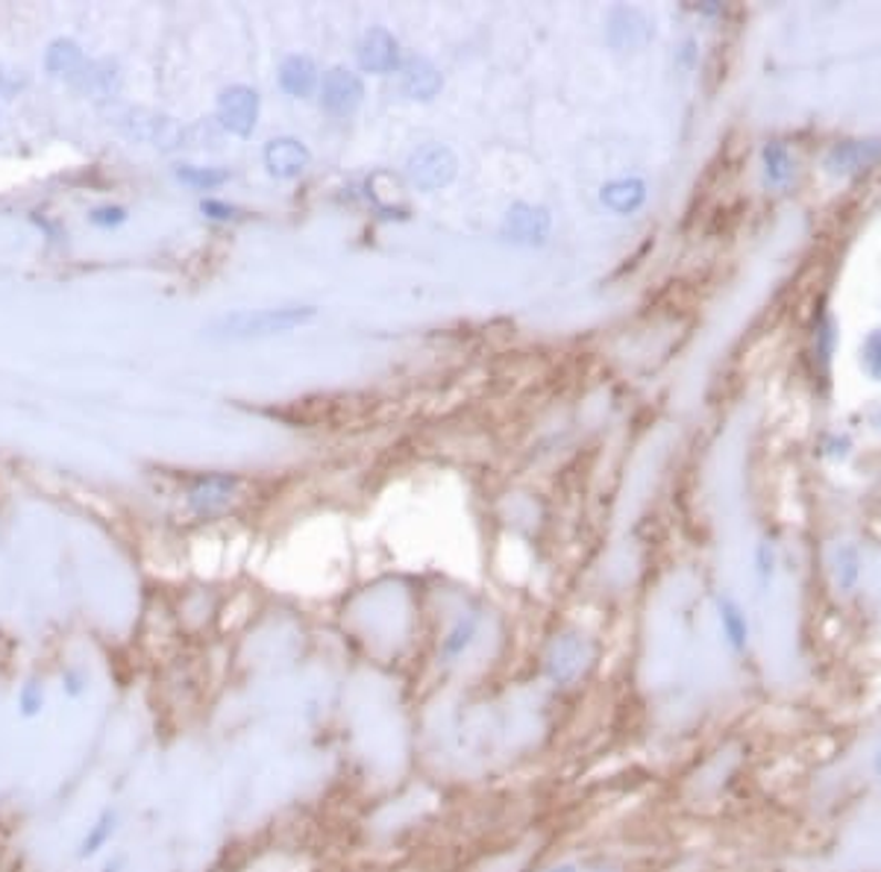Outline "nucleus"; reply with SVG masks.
I'll return each mask as SVG.
<instances>
[{"instance_id": "nucleus-14", "label": "nucleus", "mask_w": 881, "mask_h": 872, "mask_svg": "<svg viewBox=\"0 0 881 872\" xmlns=\"http://www.w3.org/2000/svg\"><path fill=\"white\" fill-rule=\"evenodd\" d=\"M717 617L720 629H723V641L728 643L732 652H746L749 647V620H746L744 608L735 597H720L717 599Z\"/></svg>"}, {"instance_id": "nucleus-28", "label": "nucleus", "mask_w": 881, "mask_h": 872, "mask_svg": "<svg viewBox=\"0 0 881 872\" xmlns=\"http://www.w3.org/2000/svg\"><path fill=\"white\" fill-rule=\"evenodd\" d=\"M200 209H203V214L214 218V221H230V218H235V206H227L221 200H203Z\"/></svg>"}, {"instance_id": "nucleus-4", "label": "nucleus", "mask_w": 881, "mask_h": 872, "mask_svg": "<svg viewBox=\"0 0 881 872\" xmlns=\"http://www.w3.org/2000/svg\"><path fill=\"white\" fill-rule=\"evenodd\" d=\"M218 120L227 133L239 138H248L256 129L259 120V95L250 86L223 88L218 97Z\"/></svg>"}, {"instance_id": "nucleus-12", "label": "nucleus", "mask_w": 881, "mask_h": 872, "mask_svg": "<svg viewBox=\"0 0 881 872\" xmlns=\"http://www.w3.org/2000/svg\"><path fill=\"white\" fill-rule=\"evenodd\" d=\"M547 232H549L547 209L529 203H517L508 209V218H505V235H512L514 241L535 244V241L547 239Z\"/></svg>"}, {"instance_id": "nucleus-16", "label": "nucleus", "mask_w": 881, "mask_h": 872, "mask_svg": "<svg viewBox=\"0 0 881 872\" xmlns=\"http://www.w3.org/2000/svg\"><path fill=\"white\" fill-rule=\"evenodd\" d=\"M647 35H650V24H647V18L638 12V9H615L611 12V21H608V39H611V44H617V48H634V44L647 42Z\"/></svg>"}, {"instance_id": "nucleus-15", "label": "nucleus", "mask_w": 881, "mask_h": 872, "mask_svg": "<svg viewBox=\"0 0 881 872\" xmlns=\"http://www.w3.org/2000/svg\"><path fill=\"white\" fill-rule=\"evenodd\" d=\"M599 200L617 214H632L638 212L647 200V182L638 180V177H626V180H615L602 186L599 191Z\"/></svg>"}, {"instance_id": "nucleus-19", "label": "nucleus", "mask_w": 881, "mask_h": 872, "mask_svg": "<svg viewBox=\"0 0 881 872\" xmlns=\"http://www.w3.org/2000/svg\"><path fill=\"white\" fill-rule=\"evenodd\" d=\"M44 65H48V71H51L53 77H74V74L83 69V51H80V44L71 42V39H56V42L48 48Z\"/></svg>"}, {"instance_id": "nucleus-3", "label": "nucleus", "mask_w": 881, "mask_h": 872, "mask_svg": "<svg viewBox=\"0 0 881 872\" xmlns=\"http://www.w3.org/2000/svg\"><path fill=\"white\" fill-rule=\"evenodd\" d=\"M875 165H881V138H849V141H838L831 147L822 168L831 177H856V174L873 171Z\"/></svg>"}, {"instance_id": "nucleus-18", "label": "nucleus", "mask_w": 881, "mask_h": 872, "mask_svg": "<svg viewBox=\"0 0 881 872\" xmlns=\"http://www.w3.org/2000/svg\"><path fill=\"white\" fill-rule=\"evenodd\" d=\"M762 174L767 189H785L794 180V156L782 141H767L762 147Z\"/></svg>"}, {"instance_id": "nucleus-2", "label": "nucleus", "mask_w": 881, "mask_h": 872, "mask_svg": "<svg viewBox=\"0 0 881 872\" xmlns=\"http://www.w3.org/2000/svg\"><path fill=\"white\" fill-rule=\"evenodd\" d=\"M455 156L450 147L441 145H429L420 147L418 154L409 156V165H406V174H409L411 186H418L420 191H436L441 186H450L455 177Z\"/></svg>"}, {"instance_id": "nucleus-27", "label": "nucleus", "mask_w": 881, "mask_h": 872, "mask_svg": "<svg viewBox=\"0 0 881 872\" xmlns=\"http://www.w3.org/2000/svg\"><path fill=\"white\" fill-rule=\"evenodd\" d=\"M124 221H127V209H120V206H103V209L92 212V223L95 227H118Z\"/></svg>"}, {"instance_id": "nucleus-24", "label": "nucleus", "mask_w": 881, "mask_h": 872, "mask_svg": "<svg viewBox=\"0 0 881 872\" xmlns=\"http://www.w3.org/2000/svg\"><path fill=\"white\" fill-rule=\"evenodd\" d=\"M776 567H779V556H776V547L770 540H762L755 547V576H758V585L762 588H770L773 579H776Z\"/></svg>"}, {"instance_id": "nucleus-7", "label": "nucleus", "mask_w": 881, "mask_h": 872, "mask_svg": "<svg viewBox=\"0 0 881 872\" xmlns=\"http://www.w3.org/2000/svg\"><path fill=\"white\" fill-rule=\"evenodd\" d=\"M239 485H241L239 476H230V473H212V476L197 480L195 485L189 487L191 512L200 514V517L221 514L223 508L232 503V496H235Z\"/></svg>"}, {"instance_id": "nucleus-5", "label": "nucleus", "mask_w": 881, "mask_h": 872, "mask_svg": "<svg viewBox=\"0 0 881 872\" xmlns=\"http://www.w3.org/2000/svg\"><path fill=\"white\" fill-rule=\"evenodd\" d=\"M361 97H365V86L361 80L347 69H329L324 74V83H321V106H324L329 115H350V112L359 109Z\"/></svg>"}, {"instance_id": "nucleus-30", "label": "nucleus", "mask_w": 881, "mask_h": 872, "mask_svg": "<svg viewBox=\"0 0 881 872\" xmlns=\"http://www.w3.org/2000/svg\"><path fill=\"white\" fill-rule=\"evenodd\" d=\"M544 872H583V870H579V864H576V861H562V864L549 866V870H544Z\"/></svg>"}, {"instance_id": "nucleus-9", "label": "nucleus", "mask_w": 881, "mask_h": 872, "mask_svg": "<svg viewBox=\"0 0 881 872\" xmlns=\"http://www.w3.org/2000/svg\"><path fill=\"white\" fill-rule=\"evenodd\" d=\"M308 162H312V154H308V147L303 141H297V138H274V141H268L265 168L276 180H294V177L306 171Z\"/></svg>"}, {"instance_id": "nucleus-33", "label": "nucleus", "mask_w": 881, "mask_h": 872, "mask_svg": "<svg viewBox=\"0 0 881 872\" xmlns=\"http://www.w3.org/2000/svg\"><path fill=\"white\" fill-rule=\"evenodd\" d=\"M597 872H615V870H597Z\"/></svg>"}, {"instance_id": "nucleus-23", "label": "nucleus", "mask_w": 881, "mask_h": 872, "mask_svg": "<svg viewBox=\"0 0 881 872\" xmlns=\"http://www.w3.org/2000/svg\"><path fill=\"white\" fill-rule=\"evenodd\" d=\"M861 370H864L867 377L873 379V382H881V329H873V333L867 335L864 342H861Z\"/></svg>"}, {"instance_id": "nucleus-1", "label": "nucleus", "mask_w": 881, "mask_h": 872, "mask_svg": "<svg viewBox=\"0 0 881 872\" xmlns=\"http://www.w3.org/2000/svg\"><path fill=\"white\" fill-rule=\"evenodd\" d=\"M315 306H283V308H259V312H235L214 324L212 333L223 338H265V335L292 333L297 326L315 321Z\"/></svg>"}, {"instance_id": "nucleus-31", "label": "nucleus", "mask_w": 881, "mask_h": 872, "mask_svg": "<svg viewBox=\"0 0 881 872\" xmlns=\"http://www.w3.org/2000/svg\"><path fill=\"white\" fill-rule=\"evenodd\" d=\"M120 864H124V858H118V861H112V864L103 866V872H118Z\"/></svg>"}, {"instance_id": "nucleus-10", "label": "nucleus", "mask_w": 881, "mask_h": 872, "mask_svg": "<svg viewBox=\"0 0 881 872\" xmlns=\"http://www.w3.org/2000/svg\"><path fill=\"white\" fill-rule=\"evenodd\" d=\"M359 65L370 74H388V71L400 69V44L388 30L374 27L365 33L359 44Z\"/></svg>"}, {"instance_id": "nucleus-8", "label": "nucleus", "mask_w": 881, "mask_h": 872, "mask_svg": "<svg viewBox=\"0 0 881 872\" xmlns=\"http://www.w3.org/2000/svg\"><path fill=\"white\" fill-rule=\"evenodd\" d=\"M127 129L129 136L141 138V141H150V145L156 147H165V150L180 147L182 138H186V133L180 129V124H174V118H165V115L141 109L127 112Z\"/></svg>"}, {"instance_id": "nucleus-21", "label": "nucleus", "mask_w": 881, "mask_h": 872, "mask_svg": "<svg viewBox=\"0 0 881 872\" xmlns=\"http://www.w3.org/2000/svg\"><path fill=\"white\" fill-rule=\"evenodd\" d=\"M835 576H838V588L840 590H852L861 579V553L852 544H843V547L835 553Z\"/></svg>"}, {"instance_id": "nucleus-22", "label": "nucleus", "mask_w": 881, "mask_h": 872, "mask_svg": "<svg viewBox=\"0 0 881 872\" xmlns=\"http://www.w3.org/2000/svg\"><path fill=\"white\" fill-rule=\"evenodd\" d=\"M177 180L191 186V189H218L230 180V171L223 168H195V165H180L177 168Z\"/></svg>"}, {"instance_id": "nucleus-13", "label": "nucleus", "mask_w": 881, "mask_h": 872, "mask_svg": "<svg viewBox=\"0 0 881 872\" xmlns=\"http://www.w3.org/2000/svg\"><path fill=\"white\" fill-rule=\"evenodd\" d=\"M480 626H482V617L473 614V611L455 617V623L450 626L444 638H441L438 661H444V664H453V661L462 659L464 652H468L473 647V641H476V634H480Z\"/></svg>"}, {"instance_id": "nucleus-26", "label": "nucleus", "mask_w": 881, "mask_h": 872, "mask_svg": "<svg viewBox=\"0 0 881 872\" xmlns=\"http://www.w3.org/2000/svg\"><path fill=\"white\" fill-rule=\"evenodd\" d=\"M42 705H44L42 684L27 682L24 687H21V693H18V708H21V714H24V717H35V714L42 711Z\"/></svg>"}, {"instance_id": "nucleus-17", "label": "nucleus", "mask_w": 881, "mask_h": 872, "mask_svg": "<svg viewBox=\"0 0 881 872\" xmlns=\"http://www.w3.org/2000/svg\"><path fill=\"white\" fill-rule=\"evenodd\" d=\"M280 86L285 95L308 97L317 86V69L308 56H289L280 65Z\"/></svg>"}, {"instance_id": "nucleus-32", "label": "nucleus", "mask_w": 881, "mask_h": 872, "mask_svg": "<svg viewBox=\"0 0 881 872\" xmlns=\"http://www.w3.org/2000/svg\"><path fill=\"white\" fill-rule=\"evenodd\" d=\"M875 773L881 776V746H879V753H875Z\"/></svg>"}, {"instance_id": "nucleus-29", "label": "nucleus", "mask_w": 881, "mask_h": 872, "mask_svg": "<svg viewBox=\"0 0 881 872\" xmlns=\"http://www.w3.org/2000/svg\"><path fill=\"white\" fill-rule=\"evenodd\" d=\"M62 687H65V693H69V696H80V693L86 691V679H83V673H80V670H65V676H62Z\"/></svg>"}, {"instance_id": "nucleus-20", "label": "nucleus", "mask_w": 881, "mask_h": 872, "mask_svg": "<svg viewBox=\"0 0 881 872\" xmlns=\"http://www.w3.org/2000/svg\"><path fill=\"white\" fill-rule=\"evenodd\" d=\"M115 831H118V811L115 808H106V811L101 813L95 820V826H88L86 838L80 840V858H92L97 855L106 843H109L112 838H115Z\"/></svg>"}, {"instance_id": "nucleus-11", "label": "nucleus", "mask_w": 881, "mask_h": 872, "mask_svg": "<svg viewBox=\"0 0 881 872\" xmlns=\"http://www.w3.org/2000/svg\"><path fill=\"white\" fill-rule=\"evenodd\" d=\"M400 88L411 101H432L441 92V74L423 56H409L400 69Z\"/></svg>"}, {"instance_id": "nucleus-25", "label": "nucleus", "mask_w": 881, "mask_h": 872, "mask_svg": "<svg viewBox=\"0 0 881 872\" xmlns=\"http://www.w3.org/2000/svg\"><path fill=\"white\" fill-rule=\"evenodd\" d=\"M835 321H831L829 312H822V317L817 321V329H814V347H817V356H820L822 365H829L831 353H835Z\"/></svg>"}, {"instance_id": "nucleus-6", "label": "nucleus", "mask_w": 881, "mask_h": 872, "mask_svg": "<svg viewBox=\"0 0 881 872\" xmlns=\"http://www.w3.org/2000/svg\"><path fill=\"white\" fill-rule=\"evenodd\" d=\"M583 664H585L583 638H579V634H562V638H556L553 647H549L544 676H547L549 684H556V687H567V684L583 673Z\"/></svg>"}]
</instances>
